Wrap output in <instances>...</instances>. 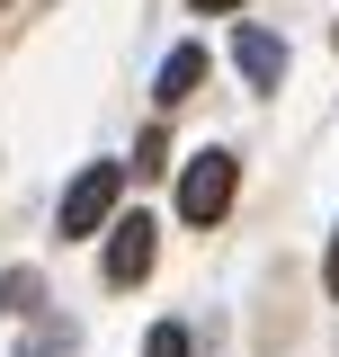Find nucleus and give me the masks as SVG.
<instances>
[{
	"instance_id": "nucleus-6",
	"label": "nucleus",
	"mask_w": 339,
	"mask_h": 357,
	"mask_svg": "<svg viewBox=\"0 0 339 357\" xmlns=\"http://www.w3.org/2000/svg\"><path fill=\"white\" fill-rule=\"evenodd\" d=\"M143 357H188V331H179V321H152V340H143Z\"/></svg>"
},
{
	"instance_id": "nucleus-2",
	"label": "nucleus",
	"mask_w": 339,
	"mask_h": 357,
	"mask_svg": "<svg viewBox=\"0 0 339 357\" xmlns=\"http://www.w3.org/2000/svg\"><path fill=\"white\" fill-rule=\"evenodd\" d=\"M116 188H126V170H116V161H89V170L63 188V215H54V232H63V241H89L98 223H116Z\"/></svg>"
},
{
	"instance_id": "nucleus-8",
	"label": "nucleus",
	"mask_w": 339,
	"mask_h": 357,
	"mask_svg": "<svg viewBox=\"0 0 339 357\" xmlns=\"http://www.w3.org/2000/svg\"><path fill=\"white\" fill-rule=\"evenodd\" d=\"M188 9H214V18H223V9H241V0H188Z\"/></svg>"
},
{
	"instance_id": "nucleus-4",
	"label": "nucleus",
	"mask_w": 339,
	"mask_h": 357,
	"mask_svg": "<svg viewBox=\"0 0 339 357\" xmlns=\"http://www.w3.org/2000/svg\"><path fill=\"white\" fill-rule=\"evenodd\" d=\"M232 63L250 72V89H277V81H286V45L268 36V27H241V36H232Z\"/></svg>"
},
{
	"instance_id": "nucleus-1",
	"label": "nucleus",
	"mask_w": 339,
	"mask_h": 357,
	"mask_svg": "<svg viewBox=\"0 0 339 357\" xmlns=\"http://www.w3.org/2000/svg\"><path fill=\"white\" fill-rule=\"evenodd\" d=\"M232 188H241V161H232V152H197V161L179 170V223H197V232L223 223L232 215Z\"/></svg>"
},
{
	"instance_id": "nucleus-7",
	"label": "nucleus",
	"mask_w": 339,
	"mask_h": 357,
	"mask_svg": "<svg viewBox=\"0 0 339 357\" xmlns=\"http://www.w3.org/2000/svg\"><path fill=\"white\" fill-rule=\"evenodd\" d=\"M322 286H331V304H339V232H331V259H322Z\"/></svg>"
},
{
	"instance_id": "nucleus-9",
	"label": "nucleus",
	"mask_w": 339,
	"mask_h": 357,
	"mask_svg": "<svg viewBox=\"0 0 339 357\" xmlns=\"http://www.w3.org/2000/svg\"><path fill=\"white\" fill-rule=\"evenodd\" d=\"M331 45H339V27H331Z\"/></svg>"
},
{
	"instance_id": "nucleus-5",
	"label": "nucleus",
	"mask_w": 339,
	"mask_h": 357,
	"mask_svg": "<svg viewBox=\"0 0 339 357\" xmlns=\"http://www.w3.org/2000/svg\"><path fill=\"white\" fill-rule=\"evenodd\" d=\"M197 81H206V45H179V54L161 63V81H152V89H161V107H179Z\"/></svg>"
},
{
	"instance_id": "nucleus-3",
	"label": "nucleus",
	"mask_w": 339,
	"mask_h": 357,
	"mask_svg": "<svg viewBox=\"0 0 339 357\" xmlns=\"http://www.w3.org/2000/svg\"><path fill=\"white\" fill-rule=\"evenodd\" d=\"M152 250H161V223L152 215H116L107 223V286H143L152 277Z\"/></svg>"
}]
</instances>
